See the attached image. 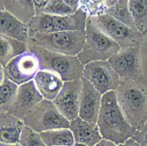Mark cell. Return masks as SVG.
<instances>
[{
    "mask_svg": "<svg viewBox=\"0 0 147 146\" xmlns=\"http://www.w3.org/2000/svg\"><path fill=\"white\" fill-rule=\"evenodd\" d=\"M120 108L135 130L147 122V81L141 79L122 81L115 91Z\"/></svg>",
    "mask_w": 147,
    "mask_h": 146,
    "instance_id": "obj_1",
    "label": "cell"
},
{
    "mask_svg": "<svg viewBox=\"0 0 147 146\" xmlns=\"http://www.w3.org/2000/svg\"><path fill=\"white\" fill-rule=\"evenodd\" d=\"M97 125L103 139L118 145L131 138L136 131L128 122L120 108L115 91L102 95Z\"/></svg>",
    "mask_w": 147,
    "mask_h": 146,
    "instance_id": "obj_2",
    "label": "cell"
},
{
    "mask_svg": "<svg viewBox=\"0 0 147 146\" xmlns=\"http://www.w3.org/2000/svg\"><path fill=\"white\" fill-rule=\"evenodd\" d=\"M28 50L37 57L40 71L54 72L63 82L78 80L83 77L85 66L80 63L78 57L58 54L31 43H28Z\"/></svg>",
    "mask_w": 147,
    "mask_h": 146,
    "instance_id": "obj_3",
    "label": "cell"
},
{
    "mask_svg": "<svg viewBox=\"0 0 147 146\" xmlns=\"http://www.w3.org/2000/svg\"><path fill=\"white\" fill-rule=\"evenodd\" d=\"M86 31H66L51 34L37 33L29 38L28 43L44 48L58 54L78 57L84 48Z\"/></svg>",
    "mask_w": 147,
    "mask_h": 146,
    "instance_id": "obj_4",
    "label": "cell"
},
{
    "mask_svg": "<svg viewBox=\"0 0 147 146\" xmlns=\"http://www.w3.org/2000/svg\"><path fill=\"white\" fill-rule=\"evenodd\" d=\"M121 49L115 42L102 33L87 19L86 28V42L83 50L78 56L84 66L96 61H107Z\"/></svg>",
    "mask_w": 147,
    "mask_h": 146,
    "instance_id": "obj_5",
    "label": "cell"
},
{
    "mask_svg": "<svg viewBox=\"0 0 147 146\" xmlns=\"http://www.w3.org/2000/svg\"><path fill=\"white\" fill-rule=\"evenodd\" d=\"M88 13L79 9L72 15L55 16L42 13L35 16L28 25L30 36L37 34H51L66 31H86Z\"/></svg>",
    "mask_w": 147,
    "mask_h": 146,
    "instance_id": "obj_6",
    "label": "cell"
},
{
    "mask_svg": "<svg viewBox=\"0 0 147 146\" xmlns=\"http://www.w3.org/2000/svg\"><path fill=\"white\" fill-rule=\"evenodd\" d=\"M22 121L25 126L38 133L58 129H70L71 123L59 112L53 101L47 100H42Z\"/></svg>",
    "mask_w": 147,
    "mask_h": 146,
    "instance_id": "obj_7",
    "label": "cell"
},
{
    "mask_svg": "<svg viewBox=\"0 0 147 146\" xmlns=\"http://www.w3.org/2000/svg\"><path fill=\"white\" fill-rule=\"evenodd\" d=\"M88 20L102 33L115 42L121 48L139 47L143 41L144 34L140 32L129 28V26L106 13L88 16Z\"/></svg>",
    "mask_w": 147,
    "mask_h": 146,
    "instance_id": "obj_8",
    "label": "cell"
},
{
    "mask_svg": "<svg viewBox=\"0 0 147 146\" xmlns=\"http://www.w3.org/2000/svg\"><path fill=\"white\" fill-rule=\"evenodd\" d=\"M83 77L88 80L101 95L111 91H116L122 83L108 61H96L84 67Z\"/></svg>",
    "mask_w": 147,
    "mask_h": 146,
    "instance_id": "obj_9",
    "label": "cell"
},
{
    "mask_svg": "<svg viewBox=\"0 0 147 146\" xmlns=\"http://www.w3.org/2000/svg\"><path fill=\"white\" fill-rule=\"evenodd\" d=\"M5 77L18 85L32 81L40 71V63L37 57L30 50L11 60L5 67H3Z\"/></svg>",
    "mask_w": 147,
    "mask_h": 146,
    "instance_id": "obj_10",
    "label": "cell"
},
{
    "mask_svg": "<svg viewBox=\"0 0 147 146\" xmlns=\"http://www.w3.org/2000/svg\"><path fill=\"white\" fill-rule=\"evenodd\" d=\"M108 62L122 81L143 78L139 47L121 48Z\"/></svg>",
    "mask_w": 147,
    "mask_h": 146,
    "instance_id": "obj_11",
    "label": "cell"
},
{
    "mask_svg": "<svg viewBox=\"0 0 147 146\" xmlns=\"http://www.w3.org/2000/svg\"><path fill=\"white\" fill-rule=\"evenodd\" d=\"M83 91V80L64 82L63 86L53 103L59 112L71 122L79 116V108Z\"/></svg>",
    "mask_w": 147,
    "mask_h": 146,
    "instance_id": "obj_12",
    "label": "cell"
},
{
    "mask_svg": "<svg viewBox=\"0 0 147 146\" xmlns=\"http://www.w3.org/2000/svg\"><path fill=\"white\" fill-rule=\"evenodd\" d=\"M42 100H44L43 97L37 90L34 81L32 80L19 85L16 99L7 113L23 120Z\"/></svg>",
    "mask_w": 147,
    "mask_h": 146,
    "instance_id": "obj_13",
    "label": "cell"
},
{
    "mask_svg": "<svg viewBox=\"0 0 147 146\" xmlns=\"http://www.w3.org/2000/svg\"><path fill=\"white\" fill-rule=\"evenodd\" d=\"M82 80L83 91L78 117L86 122L97 123L102 95L86 78L82 77Z\"/></svg>",
    "mask_w": 147,
    "mask_h": 146,
    "instance_id": "obj_14",
    "label": "cell"
},
{
    "mask_svg": "<svg viewBox=\"0 0 147 146\" xmlns=\"http://www.w3.org/2000/svg\"><path fill=\"white\" fill-rule=\"evenodd\" d=\"M75 143H83L87 146H95L103 138L97 123L86 122L80 117L76 118L70 123Z\"/></svg>",
    "mask_w": 147,
    "mask_h": 146,
    "instance_id": "obj_15",
    "label": "cell"
},
{
    "mask_svg": "<svg viewBox=\"0 0 147 146\" xmlns=\"http://www.w3.org/2000/svg\"><path fill=\"white\" fill-rule=\"evenodd\" d=\"M34 81L43 99L50 101L57 98L64 83L57 74L48 71H39Z\"/></svg>",
    "mask_w": 147,
    "mask_h": 146,
    "instance_id": "obj_16",
    "label": "cell"
},
{
    "mask_svg": "<svg viewBox=\"0 0 147 146\" xmlns=\"http://www.w3.org/2000/svg\"><path fill=\"white\" fill-rule=\"evenodd\" d=\"M0 17H1L2 35L18 40L25 43H28L30 38L28 25L22 23L5 10L1 9Z\"/></svg>",
    "mask_w": 147,
    "mask_h": 146,
    "instance_id": "obj_17",
    "label": "cell"
},
{
    "mask_svg": "<svg viewBox=\"0 0 147 146\" xmlns=\"http://www.w3.org/2000/svg\"><path fill=\"white\" fill-rule=\"evenodd\" d=\"M1 143L7 144L19 143L25 124L22 120L9 113H1Z\"/></svg>",
    "mask_w": 147,
    "mask_h": 146,
    "instance_id": "obj_18",
    "label": "cell"
},
{
    "mask_svg": "<svg viewBox=\"0 0 147 146\" xmlns=\"http://www.w3.org/2000/svg\"><path fill=\"white\" fill-rule=\"evenodd\" d=\"M101 13L109 14L118 21L129 26V28L135 31H138L129 8V1H126V0L103 1V8Z\"/></svg>",
    "mask_w": 147,
    "mask_h": 146,
    "instance_id": "obj_19",
    "label": "cell"
},
{
    "mask_svg": "<svg viewBox=\"0 0 147 146\" xmlns=\"http://www.w3.org/2000/svg\"><path fill=\"white\" fill-rule=\"evenodd\" d=\"M0 63L2 67H5L11 60L28 50V43L20 42L18 40L2 34L0 36Z\"/></svg>",
    "mask_w": 147,
    "mask_h": 146,
    "instance_id": "obj_20",
    "label": "cell"
},
{
    "mask_svg": "<svg viewBox=\"0 0 147 146\" xmlns=\"http://www.w3.org/2000/svg\"><path fill=\"white\" fill-rule=\"evenodd\" d=\"M1 9L5 10L19 20L29 25L35 17L34 1H1Z\"/></svg>",
    "mask_w": 147,
    "mask_h": 146,
    "instance_id": "obj_21",
    "label": "cell"
},
{
    "mask_svg": "<svg viewBox=\"0 0 147 146\" xmlns=\"http://www.w3.org/2000/svg\"><path fill=\"white\" fill-rule=\"evenodd\" d=\"M48 146H73L75 140L70 129H58L40 133Z\"/></svg>",
    "mask_w": 147,
    "mask_h": 146,
    "instance_id": "obj_22",
    "label": "cell"
},
{
    "mask_svg": "<svg viewBox=\"0 0 147 146\" xmlns=\"http://www.w3.org/2000/svg\"><path fill=\"white\" fill-rule=\"evenodd\" d=\"M129 8L138 30L142 34H147V0H131Z\"/></svg>",
    "mask_w": 147,
    "mask_h": 146,
    "instance_id": "obj_23",
    "label": "cell"
},
{
    "mask_svg": "<svg viewBox=\"0 0 147 146\" xmlns=\"http://www.w3.org/2000/svg\"><path fill=\"white\" fill-rule=\"evenodd\" d=\"M19 85L11 81L7 77L1 83V94H0V101H1V113H7L11 106L14 102Z\"/></svg>",
    "mask_w": 147,
    "mask_h": 146,
    "instance_id": "obj_24",
    "label": "cell"
},
{
    "mask_svg": "<svg viewBox=\"0 0 147 146\" xmlns=\"http://www.w3.org/2000/svg\"><path fill=\"white\" fill-rule=\"evenodd\" d=\"M20 143L22 146H48L42 140L40 133L28 126H25L23 129Z\"/></svg>",
    "mask_w": 147,
    "mask_h": 146,
    "instance_id": "obj_25",
    "label": "cell"
},
{
    "mask_svg": "<svg viewBox=\"0 0 147 146\" xmlns=\"http://www.w3.org/2000/svg\"><path fill=\"white\" fill-rule=\"evenodd\" d=\"M76 12L72 8L68 6L63 1H49L43 13L55 16H69Z\"/></svg>",
    "mask_w": 147,
    "mask_h": 146,
    "instance_id": "obj_26",
    "label": "cell"
},
{
    "mask_svg": "<svg viewBox=\"0 0 147 146\" xmlns=\"http://www.w3.org/2000/svg\"><path fill=\"white\" fill-rule=\"evenodd\" d=\"M132 138L141 146H147V122L141 129L135 131Z\"/></svg>",
    "mask_w": 147,
    "mask_h": 146,
    "instance_id": "obj_27",
    "label": "cell"
},
{
    "mask_svg": "<svg viewBox=\"0 0 147 146\" xmlns=\"http://www.w3.org/2000/svg\"><path fill=\"white\" fill-rule=\"evenodd\" d=\"M48 4H49V1H34L35 16L42 14Z\"/></svg>",
    "mask_w": 147,
    "mask_h": 146,
    "instance_id": "obj_28",
    "label": "cell"
},
{
    "mask_svg": "<svg viewBox=\"0 0 147 146\" xmlns=\"http://www.w3.org/2000/svg\"><path fill=\"white\" fill-rule=\"evenodd\" d=\"M119 146H141L138 143H137L132 137L129 138V140H127L126 142H124L123 143L120 144Z\"/></svg>",
    "mask_w": 147,
    "mask_h": 146,
    "instance_id": "obj_29",
    "label": "cell"
},
{
    "mask_svg": "<svg viewBox=\"0 0 147 146\" xmlns=\"http://www.w3.org/2000/svg\"><path fill=\"white\" fill-rule=\"evenodd\" d=\"M95 146H119L118 144L109 141V140H106V139H102L98 144H96Z\"/></svg>",
    "mask_w": 147,
    "mask_h": 146,
    "instance_id": "obj_30",
    "label": "cell"
},
{
    "mask_svg": "<svg viewBox=\"0 0 147 146\" xmlns=\"http://www.w3.org/2000/svg\"><path fill=\"white\" fill-rule=\"evenodd\" d=\"M0 146H22V145H21L20 143H13V144H7V143H1Z\"/></svg>",
    "mask_w": 147,
    "mask_h": 146,
    "instance_id": "obj_31",
    "label": "cell"
},
{
    "mask_svg": "<svg viewBox=\"0 0 147 146\" xmlns=\"http://www.w3.org/2000/svg\"><path fill=\"white\" fill-rule=\"evenodd\" d=\"M73 146H87V145L83 144V143H75V144Z\"/></svg>",
    "mask_w": 147,
    "mask_h": 146,
    "instance_id": "obj_32",
    "label": "cell"
}]
</instances>
